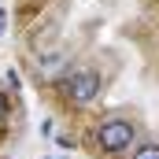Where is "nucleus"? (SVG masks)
Here are the masks:
<instances>
[{"label":"nucleus","instance_id":"2","mask_svg":"<svg viewBox=\"0 0 159 159\" xmlns=\"http://www.w3.org/2000/svg\"><path fill=\"white\" fill-rule=\"evenodd\" d=\"M67 93H70L74 104H89V100L100 93V74H96V70H78V74H70Z\"/></svg>","mask_w":159,"mask_h":159},{"label":"nucleus","instance_id":"5","mask_svg":"<svg viewBox=\"0 0 159 159\" xmlns=\"http://www.w3.org/2000/svg\"><path fill=\"white\" fill-rule=\"evenodd\" d=\"M4 30H7V11L0 7V34H4Z\"/></svg>","mask_w":159,"mask_h":159},{"label":"nucleus","instance_id":"4","mask_svg":"<svg viewBox=\"0 0 159 159\" xmlns=\"http://www.w3.org/2000/svg\"><path fill=\"white\" fill-rule=\"evenodd\" d=\"M7 107H11V104H7V96L0 93V119H7Z\"/></svg>","mask_w":159,"mask_h":159},{"label":"nucleus","instance_id":"3","mask_svg":"<svg viewBox=\"0 0 159 159\" xmlns=\"http://www.w3.org/2000/svg\"><path fill=\"white\" fill-rule=\"evenodd\" d=\"M133 159H159V144H141L133 152Z\"/></svg>","mask_w":159,"mask_h":159},{"label":"nucleus","instance_id":"1","mask_svg":"<svg viewBox=\"0 0 159 159\" xmlns=\"http://www.w3.org/2000/svg\"><path fill=\"white\" fill-rule=\"evenodd\" d=\"M96 141H100L104 152H126V148L133 144V122H126V119H107L104 126H100Z\"/></svg>","mask_w":159,"mask_h":159}]
</instances>
